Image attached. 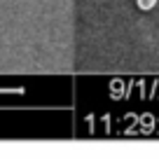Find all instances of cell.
Returning <instances> with one entry per match:
<instances>
[{"label": "cell", "instance_id": "6da1fadb", "mask_svg": "<svg viewBox=\"0 0 159 159\" xmlns=\"http://www.w3.org/2000/svg\"><path fill=\"white\" fill-rule=\"evenodd\" d=\"M159 0H136V5H138V10H143V12H150V10H154V5H157Z\"/></svg>", "mask_w": 159, "mask_h": 159}]
</instances>
